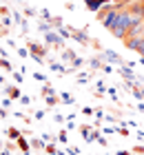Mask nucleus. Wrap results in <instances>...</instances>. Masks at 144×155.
Wrapping results in <instances>:
<instances>
[{"mask_svg": "<svg viewBox=\"0 0 144 155\" xmlns=\"http://www.w3.org/2000/svg\"><path fill=\"white\" fill-rule=\"evenodd\" d=\"M2 25H5V27H9V25H11V18H9V16H5V18H2Z\"/></svg>", "mask_w": 144, "mask_h": 155, "instance_id": "obj_43", "label": "nucleus"}, {"mask_svg": "<svg viewBox=\"0 0 144 155\" xmlns=\"http://www.w3.org/2000/svg\"><path fill=\"white\" fill-rule=\"evenodd\" d=\"M82 113H84V115H93V113H95V111H93L91 107H84V109H82Z\"/></svg>", "mask_w": 144, "mask_h": 155, "instance_id": "obj_37", "label": "nucleus"}, {"mask_svg": "<svg viewBox=\"0 0 144 155\" xmlns=\"http://www.w3.org/2000/svg\"><path fill=\"white\" fill-rule=\"evenodd\" d=\"M118 155H133L131 151H118Z\"/></svg>", "mask_w": 144, "mask_h": 155, "instance_id": "obj_51", "label": "nucleus"}, {"mask_svg": "<svg viewBox=\"0 0 144 155\" xmlns=\"http://www.w3.org/2000/svg\"><path fill=\"white\" fill-rule=\"evenodd\" d=\"M60 102H62V104H73L75 100L71 97V93H60Z\"/></svg>", "mask_w": 144, "mask_h": 155, "instance_id": "obj_22", "label": "nucleus"}, {"mask_svg": "<svg viewBox=\"0 0 144 155\" xmlns=\"http://www.w3.org/2000/svg\"><path fill=\"white\" fill-rule=\"evenodd\" d=\"M38 31H40V33H49V31H51V22H42V20H40Z\"/></svg>", "mask_w": 144, "mask_h": 155, "instance_id": "obj_23", "label": "nucleus"}, {"mask_svg": "<svg viewBox=\"0 0 144 155\" xmlns=\"http://www.w3.org/2000/svg\"><path fill=\"white\" fill-rule=\"evenodd\" d=\"M45 117V111H35V120H42Z\"/></svg>", "mask_w": 144, "mask_h": 155, "instance_id": "obj_46", "label": "nucleus"}, {"mask_svg": "<svg viewBox=\"0 0 144 155\" xmlns=\"http://www.w3.org/2000/svg\"><path fill=\"white\" fill-rule=\"evenodd\" d=\"M16 142H18V146H20V151H25V155H29V151H31V144H29L22 135H20V137L16 140Z\"/></svg>", "mask_w": 144, "mask_h": 155, "instance_id": "obj_12", "label": "nucleus"}, {"mask_svg": "<svg viewBox=\"0 0 144 155\" xmlns=\"http://www.w3.org/2000/svg\"><path fill=\"white\" fill-rule=\"evenodd\" d=\"M20 102H22L25 107H29V104H31L33 100H31V97H29V95H22V97H20Z\"/></svg>", "mask_w": 144, "mask_h": 155, "instance_id": "obj_28", "label": "nucleus"}, {"mask_svg": "<svg viewBox=\"0 0 144 155\" xmlns=\"http://www.w3.org/2000/svg\"><path fill=\"white\" fill-rule=\"evenodd\" d=\"M140 2H144V0H140Z\"/></svg>", "mask_w": 144, "mask_h": 155, "instance_id": "obj_55", "label": "nucleus"}, {"mask_svg": "<svg viewBox=\"0 0 144 155\" xmlns=\"http://www.w3.org/2000/svg\"><path fill=\"white\" fill-rule=\"evenodd\" d=\"M5 95H9L11 100H20V97H22V93H20L18 87H7L5 89Z\"/></svg>", "mask_w": 144, "mask_h": 155, "instance_id": "obj_10", "label": "nucleus"}, {"mask_svg": "<svg viewBox=\"0 0 144 155\" xmlns=\"http://www.w3.org/2000/svg\"><path fill=\"white\" fill-rule=\"evenodd\" d=\"M7 137H9V140H18L20 137V131L13 129V126H9V129H7Z\"/></svg>", "mask_w": 144, "mask_h": 155, "instance_id": "obj_20", "label": "nucleus"}, {"mask_svg": "<svg viewBox=\"0 0 144 155\" xmlns=\"http://www.w3.org/2000/svg\"><path fill=\"white\" fill-rule=\"evenodd\" d=\"M80 133H82V137H84V142H95V140L100 137V133H98V126H89V124H84L80 126Z\"/></svg>", "mask_w": 144, "mask_h": 155, "instance_id": "obj_4", "label": "nucleus"}, {"mask_svg": "<svg viewBox=\"0 0 144 155\" xmlns=\"http://www.w3.org/2000/svg\"><path fill=\"white\" fill-rule=\"evenodd\" d=\"M53 120H55V124H62V122H64V117H62V115H55Z\"/></svg>", "mask_w": 144, "mask_h": 155, "instance_id": "obj_48", "label": "nucleus"}, {"mask_svg": "<svg viewBox=\"0 0 144 155\" xmlns=\"http://www.w3.org/2000/svg\"><path fill=\"white\" fill-rule=\"evenodd\" d=\"M118 133H120L122 137H129V129H126V126H120V129H118Z\"/></svg>", "mask_w": 144, "mask_h": 155, "instance_id": "obj_29", "label": "nucleus"}, {"mask_svg": "<svg viewBox=\"0 0 144 155\" xmlns=\"http://www.w3.org/2000/svg\"><path fill=\"white\" fill-rule=\"evenodd\" d=\"M89 67L95 71V69H102V67H104V62L100 60V58H91V60H89Z\"/></svg>", "mask_w": 144, "mask_h": 155, "instance_id": "obj_16", "label": "nucleus"}, {"mask_svg": "<svg viewBox=\"0 0 144 155\" xmlns=\"http://www.w3.org/2000/svg\"><path fill=\"white\" fill-rule=\"evenodd\" d=\"M7 153H9V151H5V153H2V155H7Z\"/></svg>", "mask_w": 144, "mask_h": 155, "instance_id": "obj_54", "label": "nucleus"}, {"mask_svg": "<svg viewBox=\"0 0 144 155\" xmlns=\"http://www.w3.org/2000/svg\"><path fill=\"white\" fill-rule=\"evenodd\" d=\"M133 153H144V146H135V149H133Z\"/></svg>", "mask_w": 144, "mask_h": 155, "instance_id": "obj_49", "label": "nucleus"}, {"mask_svg": "<svg viewBox=\"0 0 144 155\" xmlns=\"http://www.w3.org/2000/svg\"><path fill=\"white\" fill-rule=\"evenodd\" d=\"M78 58V55L73 53V51H71V49H64V51H62V60H69V62H73Z\"/></svg>", "mask_w": 144, "mask_h": 155, "instance_id": "obj_17", "label": "nucleus"}, {"mask_svg": "<svg viewBox=\"0 0 144 155\" xmlns=\"http://www.w3.org/2000/svg\"><path fill=\"white\" fill-rule=\"evenodd\" d=\"M42 140H45V142H55V137L49 135V133H45V135H42Z\"/></svg>", "mask_w": 144, "mask_h": 155, "instance_id": "obj_36", "label": "nucleus"}, {"mask_svg": "<svg viewBox=\"0 0 144 155\" xmlns=\"http://www.w3.org/2000/svg\"><path fill=\"white\" fill-rule=\"evenodd\" d=\"M29 53L33 55V60L38 62V64H42V60H45V55H47V47H42L38 45V42H29Z\"/></svg>", "mask_w": 144, "mask_h": 155, "instance_id": "obj_2", "label": "nucleus"}, {"mask_svg": "<svg viewBox=\"0 0 144 155\" xmlns=\"http://www.w3.org/2000/svg\"><path fill=\"white\" fill-rule=\"evenodd\" d=\"M18 55H20V58H27V55H29V49H18Z\"/></svg>", "mask_w": 144, "mask_h": 155, "instance_id": "obj_34", "label": "nucleus"}, {"mask_svg": "<svg viewBox=\"0 0 144 155\" xmlns=\"http://www.w3.org/2000/svg\"><path fill=\"white\" fill-rule=\"evenodd\" d=\"M5 33H7V29H0V36H5Z\"/></svg>", "mask_w": 144, "mask_h": 155, "instance_id": "obj_53", "label": "nucleus"}, {"mask_svg": "<svg viewBox=\"0 0 144 155\" xmlns=\"http://www.w3.org/2000/svg\"><path fill=\"white\" fill-rule=\"evenodd\" d=\"M98 91H102V93H104V91H106V87H104V82H102V80H100V82H98Z\"/></svg>", "mask_w": 144, "mask_h": 155, "instance_id": "obj_44", "label": "nucleus"}, {"mask_svg": "<svg viewBox=\"0 0 144 155\" xmlns=\"http://www.w3.org/2000/svg\"><path fill=\"white\" fill-rule=\"evenodd\" d=\"M0 69H5L7 73H11V71H13V67H11L9 58H0Z\"/></svg>", "mask_w": 144, "mask_h": 155, "instance_id": "obj_14", "label": "nucleus"}, {"mask_svg": "<svg viewBox=\"0 0 144 155\" xmlns=\"http://www.w3.org/2000/svg\"><path fill=\"white\" fill-rule=\"evenodd\" d=\"M78 80H80V84H84L86 80H89V75H86V73H80V75H78Z\"/></svg>", "mask_w": 144, "mask_h": 155, "instance_id": "obj_39", "label": "nucleus"}, {"mask_svg": "<svg viewBox=\"0 0 144 155\" xmlns=\"http://www.w3.org/2000/svg\"><path fill=\"white\" fill-rule=\"evenodd\" d=\"M93 115H98V120H100V117L104 115V111H102V109H95V113H93Z\"/></svg>", "mask_w": 144, "mask_h": 155, "instance_id": "obj_47", "label": "nucleus"}, {"mask_svg": "<svg viewBox=\"0 0 144 155\" xmlns=\"http://www.w3.org/2000/svg\"><path fill=\"white\" fill-rule=\"evenodd\" d=\"M138 53H140L142 58H144V36L140 38V47H138Z\"/></svg>", "mask_w": 144, "mask_h": 155, "instance_id": "obj_27", "label": "nucleus"}, {"mask_svg": "<svg viewBox=\"0 0 144 155\" xmlns=\"http://www.w3.org/2000/svg\"><path fill=\"white\" fill-rule=\"evenodd\" d=\"M42 18H45L47 22H51V13H49V9H42Z\"/></svg>", "mask_w": 144, "mask_h": 155, "instance_id": "obj_31", "label": "nucleus"}, {"mask_svg": "<svg viewBox=\"0 0 144 155\" xmlns=\"http://www.w3.org/2000/svg\"><path fill=\"white\" fill-rule=\"evenodd\" d=\"M73 40L80 42V45H91L89 36H86V27H84V29H80V31H73Z\"/></svg>", "mask_w": 144, "mask_h": 155, "instance_id": "obj_7", "label": "nucleus"}, {"mask_svg": "<svg viewBox=\"0 0 144 155\" xmlns=\"http://www.w3.org/2000/svg\"><path fill=\"white\" fill-rule=\"evenodd\" d=\"M25 13H27V16H35V9H31V7H27V9H25Z\"/></svg>", "mask_w": 144, "mask_h": 155, "instance_id": "obj_42", "label": "nucleus"}, {"mask_svg": "<svg viewBox=\"0 0 144 155\" xmlns=\"http://www.w3.org/2000/svg\"><path fill=\"white\" fill-rule=\"evenodd\" d=\"M129 27H131V13H129V9L124 7V9H120L118 22H115V27L111 29V33H113L118 40H124L126 33H129Z\"/></svg>", "mask_w": 144, "mask_h": 155, "instance_id": "obj_1", "label": "nucleus"}, {"mask_svg": "<svg viewBox=\"0 0 144 155\" xmlns=\"http://www.w3.org/2000/svg\"><path fill=\"white\" fill-rule=\"evenodd\" d=\"M91 47H93V49H95V51H100V49H102V45H100V42H98V40H91Z\"/></svg>", "mask_w": 144, "mask_h": 155, "instance_id": "obj_35", "label": "nucleus"}, {"mask_svg": "<svg viewBox=\"0 0 144 155\" xmlns=\"http://www.w3.org/2000/svg\"><path fill=\"white\" fill-rule=\"evenodd\" d=\"M51 27H62V18H51Z\"/></svg>", "mask_w": 144, "mask_h": 155, "instance_id": "obj_30", "label": "nucleus"}, {"mask_svg": "<svg viewBox=\"0 0 144 155\" xmlns=\"http://www.w3.org/2000/svg\"><path fill=\"white\" fill-rule=\"evenodd\" d=\"M7 11H9L7 7H0V16H7Z\"/></svg>", "mask_w": 144, "mask_h": 155, "instance_id": "obj_50", "label": "nucleus"}, {"mask_svg": "<svg viewBox=\"0 0 144 155\" xmlns=\"http://www.w3.org/2000/svg\"><path fill=\"white\" fill-rule=\"evenodd\" d=\"M13 80H16V82H22V73L16 71V73H13Z\"/></svg>", "mask_w": 144, "mask_h": 155, "instance_id": "obj_41", "label": "nucleus"}, {"mask_svg": "<svg viewBox=\"0 0 144 155\" xmlns=\"http://www.w3.org/2000/svg\"><path fill=\"white\" fill-rule=\"evenodd\" d=\"M45 151H47V155H58V153H60V151H58V146H55V142H47Z\"/></svg>", "mask_w": 144, "mask_h": 155, "instance_id": "obj_15", "label": "nucleus"}, {"mask_svg": "<svg viewBox=\"0 0 144 155\" xmlns=\"http://www.w3.org/2000/svg\"><path fill=\"white\" fill-rule=\"evenodd\" d=\"M53 93V89H51V84H42V89H40V95H51Z\"/></svg>", "mask_w": 144, "mask_h": 155, "instance_id": "obj_24", "label": "nucleus"}, {"mask_svg": "<svg viewBox=\"0 0 144 155\" xmlns=\"http://www.w3.org/2000/svg\"><path fill=\"white\" fill-rule=\"evenodd\" d=\"M71 2H73V0H71Z\"/></svg>", "mask_w": 144, "mask_h": 155, "instance_id": "obj_56", "label": "nucleus"}, {"mask_svg": "<svg viewBox=\"0 0 144 155\" xmlns=\"http://www.w3.org/2000/svg\"><path fill=\"white\" fill-rule=\"evenodd\" d=\"M98 144H100V146H106L109 142H106V137H102V135H100V137H98Z\"/></svg>", "mask_w": 144, "mask_h": 155, "instance_id": "obj_40", "label": "nucleus"}, {"mask_svg": "<svg viewBox=\"0 0 144 155\" xmlns=\"http://www.w3.org/2000/svg\"><path fill=\"white\" fill-rule=\"evenodd\" d=\"M140 38H142V36H126L122 42H124V47H126V49H131V51H138V47H140Z\"/></svg>", "mask_w": 144, "mask_h": 155, "instance_id": "obj_6", "label": "nucleus"}, {"mask_svg": "<svg viewBox=\"0 0 144 155\" xmlns=\"http://www.w3.org/2000/svg\"><path fill=\"white\" fill-rule=\"evenodd\" d=\"M45 146H47V144L42 142V140H38V137L31 140V149H33V151H40V149H45Z\"/></svg>", "mask_w": 144, "mask_h": 155, "instance_id": "obj_18", "label": "nucleus"}, {"mask_svg": "<svg viewBox=\"0 0 144 155\" xmlns=\"http://www.w3.org/2000/svg\"><path fill=\"white\" fill-rule=\"evenodd\" d=\"M111 9H113V5H109V2H106V5H104L102 9H100V11H95V16H98V20H102V18H104V16H106V13H109Z\"/></svg>", "mask_w": 144, "mask_h": 155, "instance_id": "obj_13", "label": "nucleus"}, {"mask_svg": "<svg viewBox=\"0 0 144 155\" xmlns=\"http://www.w3.org/2000/svg\"><path fill=\"white\" fill-rule=\"evenodd\" d=\"M104 58L109 62H115V64H124V60H122L118 53H113V51H104Z\"/></svg>", "mask_w": 144, "mask_h": 155, "instance_id": "obj_11", "label": "nucleus"}, {"mask_svg": "<svg viewBox=\"0 0 144 155\" xmlns=\"http://www.w3.org/2000/svg\"><path fill=\"white\" fill-rule=\"evenodd\" d=\"M45 42H47V45H55V47H64V40L58 36V33H53V31L45 33Z\"/></svg>", "mask_w": 144, "mask_h": 155, "instance_id": "obj_5", "label": "nucleus"}, {"mask_svg": "<svg viewBox=\"0 0 144 155\" xmlns=\"http://www.w3.org/2000/svg\"><path fill=\"white\" fill-rule=\"evenodd\" d=\"M45 100H47V107H55V104L60 102V97H58L55 93H51V95H47Z\"/></svg>", "mask_w": 144, "mask_h": 155, "instance_id": "obj_19", "label": "nucleus"}, {"mask_svg": "<svg viewBox=\"0 0 144 155\" xmlns=\"http://www.w3.org/2000/svg\"><path fill=\"white\" fill-rule=\"evenodd\" d=\"M106 2H109V0H89V2H86V7H89V11H100Z\"/></svg>", "mask_w": 144, "mask_h": 155, "instance_id": "obj_9", "label": "nucleus"}, {"mask_svg": "<svg viewBox=\"0 0 144 155\" xmlns=\"http://www.w3.org/2000/svg\"><path fill=\"white\" fill-rule=\"evenodd\" d=\"M2 107H5V109H9V107H11V97H9V95H5V100H2Z\"/></svg>", "mask_w": 144, "mask_h": 155, "instance_id": "obj_32", "label": "nucleus"}, {"mask_svg": "<svg viewBox=\"0 0 144 155\" xmlns=\"http://www.w3.org/2000/svg\"><path fill=\"white\" fill-rule=\"evenodd\" d=\"M0 117H7V111L5 109H0Z\"/></svg>", "mask_w": 144, "mask_h": 155, "instance_id": "obj_52", "label": "nucleus"}, {"mask_svg": "<svg viewBox=\"0 0 144 155\" xmlns=\"http://www.w3.org/2000/svg\"><path fill=\"white\" fill-rule=\"evenodd\" d=\"M58 140H60L62 144L67 142V140H69V135H67V131H60V133H58Z\"/></svg>", "mask_w": 144, "mask_h": 155, "instance_id": "obj_26", "label": "nucleus"}, {"mask_svg": "<svg viewBox=\"0 0 144 155\" xmlns=\"http://www.w3.org/2000/svg\"><path fill=\"white\" fill-rule=\"evenodd\" d=\"M67 153H69V155H80V151H78V149H67Z\"/></svg>", "mask_w": 144, "mask_h": 155, "instance_id": "obj_45", "label": "nucleus"}, {"mask_svg": "<svg viewBox=\"0 0 144 155\" xmlns=\"http://www.w3.org/2000/svg\"><path fill=\"white\" fill-rule=\"evenodd\" d=\"M118 16H120V7H118V5H113V9L106 13V16L100 20V22L104 25V29H109V31H111L113 27H115V22H118Z\"/></svg>", "mask_w": 144, "mask_h": 155, "instance_id": "obj_3", "label": "nucleus"}, {"mask_svg": "<svg viewBox=\"0 0 144 155\" xmlns=\"http://www.w3.org/2000/svg\"><path fill=\"white\" fill-rule=\"evenodd\" d=\"M33 78H35V80H38V82H47V78H45V75H42V73H38V71H35V73H33Z\"/></svg>", "mask_w": 144, "mask_h": 155, "instance_id": "obj_33", "label": "nucleus"}, {"mask_svg": "<svg viewBox=\"0 0 144 155\" xmlns=\"http://www.w3.org/2000/svg\"><path fill=\"white\" fill-rule=\"evenodd\" d=\"M131 2H135V0H113V5H118L120 9H124V7H129Z\"/></svg>", "mask_w": 144, "mask_h": 155, "instance_id": "obj_25", "label": "nucleus"}, {"mask_svg": "<svg viewBox=\"0 0 144 155\" xmlns=\"http://www.w3.org/2000/svg\"><path fill=\"white\" fill-rule=\"evenodd\" d=\"M120 73H122V78H124V80H138V78H135V73H133V69H129V62H124V64L120 67Z\"/></svg>", "mask_w": 144, "mask_h": 155, "instance_id": "obj_8", "label": "nucleus"}, {"mask_svg": "<svg viewBox=\"0 0 144 155\" xmlns=\"http://www.w3.org/2000/svg\"><path fill=\"white\" fill-rule=\"evenodd\" d=\"M51 71H55V73H67V69H64L62 64H60V62H51Z\"/></svg>", "mask_w": 144, "mask_h": 155, "instance_id": "obj_21", "label": "nucleus"}, {"mask_svg": "<svg viewBox=\"0 0 144 155\" xmlns=\"http://www.w3.org/2000/svg\"><path fill=\"white\" fill-rule=\"evenodd\" d=\"M82 62H84V60H82V58H75V60H73V62H71V64H73V67H75V69H78V67H82Z\"/></svg>", "mask_w": 144, "mask_h": 155, "instance_id": "obj_38", "label": "nucleus"}]
</instances>
